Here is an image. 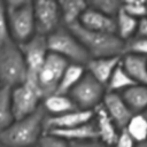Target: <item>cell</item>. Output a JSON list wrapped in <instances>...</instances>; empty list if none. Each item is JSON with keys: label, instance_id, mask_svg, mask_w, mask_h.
<instances>
[{"label": "cell", "instance_id": "cell-27", "mask_svg": "<svg viewBox=\"0 0 147 147\" xmlns=\"http://www.w3.org/2000/svg\"><path fill=\"white\" fill-rule=\"evenodd\" d=\"M121 9L126 14H129L130 16L140 21L141 18H145L147 16V1H140V0L122 1Z\"/></svg>", "mask_w": 147, "mask_h": 147}, {"label": "cell", "instance_id": "cell-12", "mask_svg": "<svg viewBox=\"0 0 147 147\" xmlns=\"http://www.w3.org/2000/svg\"><path fill=\"white\" fill-rule=\"evenodd\" d=\"M101 106L119 130H123L130 118L133 116V113L130 110V108L118 93L106 92Z\"/></svg>", "mask_w": 147, "mask_h": 147}, {"label": "cell", "instance_id": "cell-8", "mask_svg": "<svg viewBox=\"0 0 147 147\" xmlns=\"http://www.w3.org/2000/svg\"><path fill=\"white\" fill-rule=\"evenodd\" d=\"M20 47L23 53L25 67H26V80L25 82L38 87V83H37L38 74L48 54L46 37L36 34L26 42L20 45Z\"/></svg>", "mask_w": 147, "mask_h": 147}, {"label": "cell", "instance_id": "cell-23", "mask_svg": "<svg viewBox=\"0 0 147 147\" xmlns=\"http://www.w3.org/2000/svg\"><path fill=\"white\" fill-rule=\"evenodd\" d=\"M129 137L138 144H142L147 141V118L142 114H133V116L130 118L125 127L123 129Z\"/></svg>", "mask_w": 147, "mask_h": 147}, {"label": "cell", "instance_id": "cell-7", "mask_svg": "<svg viewBox=\"0 0 147 147\" xmlns=\"http://www.w3.org/2000/svg\"><path fill=\"white\" fill-rule=\"evenodd\" d=\"M105 94L106 87L94 79L90 74L85 72L83 78L69 92L68 95L78 109L94 110L102 103Z\"/></svg>", "mask_w": 147, "mask_h": 147}, {"label": "cell", "instance_id": "cell-31", "mask_svg": "<svg viewBox=\"0 0 147 147\" xmlns=\"http://www.w3.org/2000/svg\"><path fill=\"white\" fill-rule=\"evenodd\" d=\"M113 147H136V142L129 137V134L124 130H121L118 138L113 145Z\"/></svg>", "mask_w": 147, "mask_h": 147}, {"label": "cell", "instance_id": "cell-36", "mask_svg": "<svg viewBox=\"0 0 147 147\" xmlns=\"http://www.w3.org/2000/svg\"><path fill=\"white\" fill-rule=\"evenodd\" d=\"M146 17H147V16H146Z\"/></svg>", "mask_w": 147, "mask_h": 147}, {"label": "cell", "instance_id": "cell-13", "mask_svg": "<svg viewBox=\"0 0 147 147\" xmlns=\"http://www.w3.org/2000/svg\"><path fill=\"white\" fill-rule=\"evenodd\" d=\"M93 122L95 125L98 140H100L102 144H105L107 147H113L115 141L118 138V134L121 130L116 126V124L113 122V119L108 116L103 107L100 105L93 110Z\"/></svg>", "mask_w": 147, "mask_h": 147}, {"label": "cell", "instance_id": "cell-19", "mask_svg": "<svg viewBox=\"0 0 147 147\" xmlns=\"http://www.w3.org/2000/svg\"><path fill=\"white\" fill-rule=\"evenodd\" d=\"M121 96L133 114H142L147 110V85H134L121 93Z\"/></svg>", "mask_w": 147, "mask_h": 147}, {"label": "cell", "instance_id": "cell-33", "mask_svg": "<svg viewBox=\"0 0 147 147\" xmlns=\"http://www.w3.org/2000/svg\"><path fill=\"white\" fill-rule=\"evenodd\" d=\"M136 36L141 37V38H147V17L141 18L139 21Z\"/></svg>", "mask_w": 147, "mask_h": 147}, {"label": "cell", "instance_id": "cell-30", "mask_svg": "<svg viewBox=\"0 0 147 147\" xmlns=\"http://www.w3.org/2000/svg\"><path fill=\"white\" fill-rule=\"evenodd\" d=\"M10 40L8 22H7V13H6V2L0 1V45Z\"/></svg>", "mask_w": 147, "mask_h": 147}, {"label": "cell", "instance_id": "cell-20", "mask_svg": "<svg viewBox=\"0 0 147 147\" xmlns=\"http://www.w3.org/2000/svg\"><path fill=\"white\" fill-rule=\"evenodd\" d=\"M59 7L61 20L65 24V28H68L79 22L83 13L88 7V2L83 0H62L59 1Z\"/></svg>", "mask_w": 147, "mask_h": 147}, {"label": "cell", "instance_id": "cell-22", "mask_svg": "<svg viewBox=\"0 0 147 147\" xmlns=\"http://www.w3.org/2000/svg\"><path fill=\"white\" fill-rule=\"evenodd\" d=\"M115 23H116V36L122 41L126 42L136 36L139 21L130 16L122 9L115 16Z\"/></svg>", "mask_w": 147, "mask_h": 147}, {"label": "cell", "instance_id": "cell-35", "mask_svg": "<svg viewBox=\"0 0 147 147\" xmlns=\"http://www.w3.org/2000/svg\"><path fill=\"white\" fill-rule=\"evenodd\" d=\"M144 115H145V116H146V118H147V110H146V111L144 113Z\"/></svg>", "mask_w": 147, "mask_h": 147}, {"label": "cell", "instance_id": "cell-9", "mask_svg": "<svg viewBox=\"0 0 147 147\" xmlns=\"http://www.w3.org/2000/svg\"><path fill=\"white\" fill-rule=\"evenodd\" d=\"M36 34L48 37L61 26V11L59 1L38 0L33 2Z\"/></svg>", "mask_w": 147, "mask_h": 147}, {"label": "cell", "instance_id": "cell-4", "mask_svg": "<svg viewBox=\"0 0 147 147\" xmlns=\"http://www.w3.org/2000/svg\"><path fill=\"white\" fill-rule=\"evenodd\" d=\"M26 67L18 44L11 39L0 45V85L13 88L25 83Z\"/></svg>", "mask_w": 147, "mask_h": 147}, {"label": "cell", "instance_id": "cell-37", "mask_svg": "<svg viewBox=\"0 0 147 147\" xmlns=\"http://www.w3.org/2000/svg\"><path fill=\"white\" fill-rule=\"evenodd\" d=\"M0 86H1V85H0Z\"/></svg>", "mask_w": 147, "mask_h": 147}, {"label": "cell", "instance_id": "cell-29", "mask_svg": "<svg viewBox=\"0 0 147 147\" xmlns=\"http://www.w3.org/2000/svg\"><path fill=\"white\" fill-rule=\"evenodd\" d=\"M38 147H69V144L48 132H44L37 142Z\"/></svg>", "mask_w": 147, "mask_h": 147}, {"label": "cell", "instance_id": "cell-24", "mask_svg": "<svg viewBox=\"0 0 147 147\" xmlns=\"http://www.w3.org/2000/svg\"><path fill=\"white\" fill-rule=\"evenodd\" d=\"M137 85L133 79L127 75V72L123 69V67L119 65L114 70L113 75L110 76L107 85H106V92L110 93H118L121 94L122 92L126 91L127 88Z\"/></svg>", "mask_w": 147, "mask_h": 147}, {"label": "cell", "instance_id": "cell-25", "mask_svg": "<svg viewBox=\"0 0 147 147\" xmlns=\"http://www.w3.org/2000/svg\"><path fill=\"white\" fill-rule=\"evenodd\" d=\"M14 122L10 103V88L0 86V132Z\"/></svg>", "mask_w": 147, "mask_h": 147}, {"label": "cell", "instance_id": "cell-26", "mask_svg": "<svg viewBox=\"0 0 147 147\" xmlns=\"http://www.w3.org/2000/svg\"><path fill=\"white\" fill-rule=\"evenodd\" d=\"M88 6L107 16L115 17L121 10L122 1L118 0H93L88 2Z\"/></svg>", "mask_w": 147, "mask_h": 147}, {"label": "cell", "instance_id": "cell-5", "mask_svg": "<svg viewBox=\"0 0 147 147\" xmlns=\"http://www.w3.org/2000/svg\"><path fill=\"white\" fill-rule=\"evenodd\" d=\"M46 41L49 53L61 56L69 63L85 67L91 60L86 49L68 28L60 26L56 31L46 37Z\"/></svg>", "mask_w": 147, "mask_h": 147}, {"label": "cell", "instance_id": "cell-2", "mask_svg": "<svg viewBox=\"0 0 147 147\" xmlns=\"http://www.w3.org/2000/svg\"><path fill=\"white\" fill-rule=\"evenodd\" d=\"M68 29L79 40L91 59L122 56L125 53V42L116 34L91 31L83 28L79 23L68 26Z\"/></svg>", "mask_w": 147, "mask_h": 147}, {"label": "cell", "instance_id": "cell-1", "mask_svg": "<svg viewBox=\"0 0 147 147\" xmlns=\"http://www.w3.org/2000/svg\"><path fill=\"white\" fill-rule=\"evenodd\" d=\"M46 113L40 107L32 115L14 121L0 132V144L5 147H32L44 133Z\"/></svg>", "mask_w": 147, "mask_h": 147}, {"label": "cell", "instance_id": "cell-6", "mask_svg": "<svg viewBox=\"0 0 147 147\" xmlns=\"http://www.w3.org/2000/svg\"><path fill=\"white\" fill-rule=\"evenodd\" d=\"M42 94L38 87L25 82L10 88V103L14 121L25 118L41 107Z\"/></svg>", "mask_w": 147, "mask_h": 147}, {"label": "cell", "instance_id": "cell-34", "mask_svg": "<svg viewBox=\"0 0 147 147\" xmlns=\"http://www.w3.org/2000/svg\"><path fill=\"white\" fill-rule=\"evenodd\" d=\"M136 147H147V141L142 142V144H138V145H136Z\"/></svg>", "mask_w": 147, "mask_h": 147}, {"label": "cell", "instance_id": "cell-18", "mask_svg": "<svg viewBox=\"0 0 147 147\" xmlns=\"http://www.w3.org/2000/svg\"><path fill=\"white\" fill-rule=\"evenodd\" d=\"M41 107L46 114H49V116H57L78 109L69 95L59 93H53L44 98L41 101Z\"/></svg>", "mask_w": 147, "mask_h": 147}, {"label": "cell", "instance_id": "cell-10", "mask_svg": "<svg viewBox=\"0 0 147 147\" xmlns=\"http://www.w3.org/2000/svg\"><path fill=\"white\" fill-rule=\"evenodd\" d=\"M68 64L69 62L61 56L48 52L37 78L38 87L42 94V99L56 92L60 79Z\"/></svg>", "mask_w": 147, "mask_h": 147}, {"label": "cell", "instance_id": "cell-28", "mask_svg": "<svg viewBox=\"0 0 147 147\" xmlns=\"http://www.w3.org/2000/svg\"><path fill=\"white\" fill-rule=\"evenodd\" d=\"M125 53L147 57V38L134 36L132 39L125 42Z\"/></svg>", "mask_w": 147, "mask_h": 147}, {"label": "cell", "instance_id": "cell-3", "mask_svg": "<svg viewBox=\"0 0 147 147\" xmlns=\"http://www.w3.org/2000/svg\"><path fill=\"white\" fill-rule=\"evenodd\" d=\"M9 36L13 41L22 45L36 36L33 2L29 0H10L6 2Z\"/></svg>", "mask_w": 147, "mask_h": 147}, {"label": "cell", "instance_id": "cell-14", "mask_svg": "<svg viewBox=\"0 0 147 147\" xmlns=\"http://www.w3.org/2000/svg\"><path fill=\"white\" fill-rule=\"evenodd\" d=\"M83 28L95 31V32H101V33H110V34H116V23H115V17L107 16L90 6L83 13L79 22H78Z\"/></svg>", "mask_w": 147, "mask_h": 147}, {"label": "cell", "instance_id": "cell-17", "mask_svg": "<svg viewBox=\"0 0 147 147\" xmlns=\"http://www.w3.org/2000/svg\"><path fill=\"white\" fill-rule=\"evenodd\" d=\"M47 132L65 140L67 142H77V141L98 139V134H96V130H95V125L93 121H91L87 124L80 125V126L65 129V130H52Z\"/></svg>", "mask_w": 147, "mask_h": 147}, {"label": "cell", "instance_id": "cell-11", "mask_svg": "<svg viewBox=\"0 0 147 147\" xmlns=\"http://www.w3.org/2000/svg\"><path fill=\"white\" fill-rule=\"evenodd\" d=\"M93 110L75 109L57 116H46L44 122V132L52 130H65L80 126L93 121Z\"/></svg>", "mask_w": 147, "mask_h": 147}, {"label": "cell", "instance_id": "cell-16", "mask_svg": "<svg viewBox=\"0 0 147 147\" xmlns=\"http://www.w3.org/2000/svg\"><path fill=\"white\" fill-rule=\"evenodd\" d=\"M121 65L136 84L147 85V57L125 53L121 57Z\"/></svg>", "mask_w": 147, "mask_h": 147}, {"label": "cell", "instance_id": "cell-32", "mask_svg": "<svg viewBox=\"0 0 147 147\" xmlns=\"http://www.w3.org/2000/svg\"><path fill=\"white\" fill-rule=\"evenodd\" d=\"M69 147H107L100 140H86V141H77V142H68Z\"/></svg>", "mask_w": 147, "mask_h": 147}, {"label": "cell", "instance_id": "cell-15", "mask_svg": "<svg viewBox=\"0 0 147 147\" xmlns=\"http://www.w3.org/2000/svg\"><path fill=\"white\" fill-rule=\"evenodd\" d=\"M121 57L122 56H108L91 59L85 65L86 72L106 87L114 70L119 65Z\"/></svg>", "mask_w": 147, "mask_h": 147}, {"label": "cell", "instance_id": "cell-21", "mask_svg": "<svg viewBox=\"0 0 147 147\" xmlns=\"http://www.w3.org/2000/svg\"><path fill=\"white\" fill-rule=\"evenodd\" d=\"M86 69L84 65L80 64H74V63H69L68 67L65 68L59 86L56 88L55 93L59 94H69V92L77 85V83L83 78V76L85 75Z\"/></svg>", "mask_w": 147, "mask_h": 147}]
</instances>
